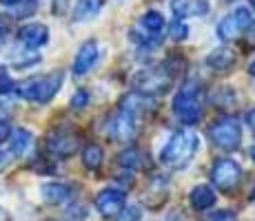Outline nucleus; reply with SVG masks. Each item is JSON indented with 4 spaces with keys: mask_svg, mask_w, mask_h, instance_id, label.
Listing matches in <instances>:
<instances>
[{
    "mask_svg": "<svg viewBox=\"0 0 255 221\" xmlns=\"http://www.w3.org/2000/svg\"><path fill=\"white\" fill-rule=\"evenodd\" d=\"M209 137L218 148L235 150L242 144V124H240L238 117H222V120L211 124Z\"/></svg>",
    "mask_w": 255,
    "mask_h": 221,
    "instance_id": "5",
    "label": "nucleus"
},
{
    "mask_svg": "<svg viewBox=\"0 0 255 221\" xmlns=\"http://www.w3.org/2000/svg\"><path fill=\"white\" fill-rule=\"evenodd\" d=\"M200 146V137L195 135L193 131L184 129V131H178L169 137V142L162 146L160 150V161L164 166L173 170H180L184 166H189V161L193 159L195 150Z\"/></svg>",
    "mask_w": 255,
    "mask_h": 221,
    "instance_id": "1",
    "label": "nucleus"
},
{
    "mask_svg": "<svg viewBox=\"0 0 255 221\" xmlns=\"http://www.w3.org/2000/svg\"><path fill=\"white\" fill-rule=\"evenodd\" d=\"M7 33H9V20L4 16H0V40H2Z\"/></svg>",
    "mask_w": 255,
    "mask_h": 221,
    "instance_id": "31",
    "label": "nucleus"
},
{
    "mask_svg": "<svg viewBox=\"0 0 255 221\" xmlns=\"http://www.w3.org/2000/svg\"><path fill=\"white\" fill-rule=\"evenodd\" d=\"M78 146H80L78 137L65 131H56L47 137V150L56 157H71L78 150Z\"/></svg>",
    "mask_w": 255,
    "mask_h": 221,
    "instance_id": "10",
    "label": "nucleus"
},
{
    "mask_svg": "<svg viewBox=\"0 0 255 221\" xmlns=\"http://www.w3.org/2000/svg\"><path fill=\"white\" fill-rule=\"evenodd\" d=\"M247 33H249V40H251V42L255 44V20H253V24H251V27L247 29Z\"/></svg>",
    "mask_w": 255,
    "mask_h": 221,
    "instance_id": "35",
    "label": "nucleus"
},
{
    "mask_svg": "<svg viewBox=\"0 0 255 221\" xmlns=\"http://www.w3.org/2000/svg\"><path fill=\"white\" fill-rule=\"evenodd\" d=\"M9 135H11V129H9V124H7V122H2V120H0V142H2V140H7Z\"/></svg>",
    "mask_w": 255,
    "mask_h": 221,
    "instance_id": "30",
    "label": "nucleus"
},
{
    "mask_svg": "<svg viewBox=\"0 0 255 221\" xmlns=\"http://www.w3.org/2000/svg\"><path fill=\"white\" fill-rule=\"evenodd\" d=\"M116 164L120 166V168H125V170H142L146 166V155L142 153L140 148H125V150H120L116 157Z\"/></svg>",
    "mask_w": 255,
    "mask_h": 221,
    "instance_id": "16",
    "label": "nucleus"
},
{
    "mask_svg": "<svg viewBox=\"0 0 255 221\" xmlns=\"http://www.w3.org/2000/svg\"><path fill=\"white\" fill-rule=\"evenodd\" d=\"M0 221H11V217H9V213L2 208V206H0Z\"/></svg>",
    "mask_w": 255,
    "mask_h": 221,
    "instance_id": "36",
    "label": "nucleus"
},
{
    "mask_svg": "<svg viewBox=\"0 0 255 221\" xmlns=\"http://www.w3.org/2000/svg\"><path fill=\"white\" fill-rule=\"evenodd\" d=\"M242 179H244L242 166H240L238 161L229 159V157L218 159L213 164V168H211V181H213V186L218 190H222V193H233V190L242 184Z\"/></svg>",
    "mask_w": 255,
    "mask_h": 221,
    "instance_id": "6",
    "label": "nucleus"
},
{
    "mask_svg": "<svg viewBox=\"0 0 255 221\" xmlns=\"http://www.w3.org/2000/svg\"><path fill=\"white\" fill-rule=\"evenodd\" d=\"M98 60H100V47H98L96 40H87L73 58V73L76 75H87L98 65Z\"/></svg>",
    "mask_w": 255,
    "mask_h": 221,
    "instance_id": "9",
    "label": "nucleus"
},
{
    "mask_svg": "<svg viewBox=\"0 0 255 221\" xmlns=\"http://www.w3.org/2000/svg\"><path fill=\"white\" fill-rule=\"evenodd\" d=\"M189 33H191L189 24H184L182 20L171 22V27H169V36L173 38V40H184V38H189Z\"/></svg>",
    "mask_w": 255,
    "mask_h": 221,
    "instance_id": "24",
    "label": "nucleus"
},
{
    "mask_svg": "<svg viewBox=\"0 0 255 221\" xmlns=\"http://www.w3.org/2000/svg\"><path fill=\"white\" fill-rule=\"evenodd\" d=\"M105 161V150H102L100 144H87L82 148V164L89 170H98Z\"/></svg>",
    "mask_w": 255,
    "mask_h": 221,
    "instance_id": "19",
    "label": "nucleus"
},
{
    "mask_svg": "<svg viewBox=\"0 0 255 221\" xmlns=\"http://www.w3.org/2000/svg\"><path fill=\"white\" fill-rule=\"evenodd\" d=\"M251 7H253V9H255V0H251Z\"/></svg>",
    "mask_w": 255,
    "mask_h": 221,
    "instance_id": "40",
    "label": "nucleus"
},
{
    "mask_svg": "<svg viewBox=\"0 0 255 221\" xmlns=\"http://www.w3.org/2000/svg\"><path fill=\"white\" fill-rule=\"evenodd\" d=\"M211 11L209 0H171V13L178 20L184 18H202Z\"/></svg>",
    "mask_w": 255,
    "mask_h": 221,
    "instance_id": "11",
    "label": "nucleus"
},
{
    "mask_svg": "<svg viewBox=\"0 0 255 221\" xmlns=\"http://www.w3.org/2000/svg\"><path fill=\"white\" fill-rule=\"evenodd\" d=\"M62 82H65V73L62 71H51L47 75H36L29 77L18 84V95L27 102H36V104H47L58 95Z\"/></svg>",
    "mask_w": 255,
    "mask_h": 221,
    "instance_id": "3",
    "label": "nucleus"
},
{
    "mask_svg": "<svg viewBox=\"0 0 255 221\" xmlns=\"http://www.w3.org/2000/svg\"><path fill=\"white\" fill-rule=\"evenodd\" d=\"M238 33H240V29L235 27V22H233L231 16L222 18V20L218 22V38H220V40H233Z\"/></svg>",
    "mask_w": 255,
    "mask_h": 221,
    "instance_id": "23",
    "label": "nucleus"
},
{
    "mask_svg": "<svg viewBox=\"0 0 255 221\" xmlns=\"http://www.w3.org/2000/svg\"><path fill=\"white\" fill-rule=\"evenodd\" d=\"M102 7H105V0H78L76 7H73V20L76 22L91 20L102 11Z\"/></svg>",
    "mask_w": 255,
    "mask_h": 221,
    "instance_id": "17",
    "label": "nucleus"
},
{
    "mask_svg": "<svg viewBox=\"0 0 255 221\" xmlns=\"http://www.w3.org/2000/svg\"><path fill=\"white\" fill-rule=\"evenodd\" d=\"M13 88V80H11V73H9L7 67L0 65V95L9 93Z\"/></svg>",
    "mask_w": 255,
    "mask_h": 221,
    "instance_id": "26",
    "label": "nucleus"
},
{
    "mask_svg": "<svg viewBox=\"0 0 255 221\" xmlns=\"http://www.w3.org/2000/svg\"><path fill=\"white\" fill-rule=\"evenodd\" d=\"M138 122H140V117L118 109L116 113L109 115V120H107V124H105V131L114 142H129V140H133L135 133H138Z\"/></svg>",
    "mask_w": 255,
    "mask_h": 221,
    "instance_id": "7",
    "label": "nucleus"
},
{
    "mask_svg": "<svg viewBox=\"0 0 255 221\" xmlns=\"http://www.w3.org/2000/svg\"><path fill=\"white\" fill-rule=\"evenodd\" d=\"M18 38L27 49H40L49 42V29L40 22H31L24 24V27L18 31Z\"/></svg>",
    "mask_w": 255,
    "mask_h": 221,
    "instance_id": "12",
    "label": "nucleus"
},
{
    "mask_svg": "<svg viewBox=\"0 0 255 221\" xmlns=\"http://www.w3.org/2000/svg\"><path fill=\"white\" fill-rule=\"evenodd\" d=\"M20 2H24V0H0V4H4V7H16Z\"/></svg>",
    "mask_w": 255,
    "mask_h": 221,
    "instance_id": "34",
    "label": "nucleus"
},
{
    "mask_svg": "<svg viewBox=\"0 0 255 221\" xmlns=\"http://www.w3.org/2000/svg\"><path fill=\"white\" fill-rule=\"evenodd\" d=\"M229 16L233 18V22H235V27L240 29V31H244V29H249L253 24V11H251V7H247V4H238V7L233 9Z\"/></svg>",
    "mask_w": 255,
    "mask_h": 221,
    "instance_id": "21",
    "label": "nucleus"
},
{
    "mask_svg": "<svg viewBox=\"0 0 255 221\" xmlns=\"http://www.w3.org/2000/svg\"><path fill=\"white\" fill-rule=\"evenodd\" d=\"M189 199H191V206H193L198 213H204V210H209V208H213L215 206L218 195H215V190L211 188L209 184H198V186L191 188Z\"/></svg>",
    "mask_w": 255,
    "mask_h": 221,
    "instance_id": "15",
    "label": "nucleus"
},
{
    "mask_svg": "<svg viewBox=\"0 0 255 221\" xmlns=\"http://www.w3.org/2000/svg\"><path fill=\"white\" fill-rule=\"evenodd\" d=\"M9 144H11V153L16 157H24L33 146V135L27 129H13L9 135Z\"/></svg>",
    "mask_w": 255,
    "mask_h": 221,
    "instance_id": "18",
    "label": "nucleus"
},
{
    "mask_svg": "<svg viewBox=\"0 0 255 221\" xmlns=\"http://www.w3.org/2000/svg\"><path fill=\"white\" fill-rule=\"evenodd\" d=\"M140 219H142L140 206H129V208H122V213L118 215V221H140Z\"/></svg>",
    "mask_w": 255,
    "mask_h": 221,
    "instance_id": "27",
    "label": "nucleus"
},
{
    "mask_svg": "<svg viewBox=\"0 0 255 221\" xmlns=\"http://www.w3.org/2000/svg\"><path fill=\"white\" fill-rule=\"evenodd\" d=\"M2 161H4V153H2V150H0V164H2Z\"/></svg>",
    "mask_w": 255,
    "mask_h": 221,
    "instance_id": "39",
    "label": "nucleus"
},
{
    "mask_svg": "<svg viewBox=\"0 0 255 221\" xmlns=\"http://www.w3.org/2000/svg\"><path fill=\"white\" fill-rule=\"evenodd\" d=\"M140 24L146 33H160L164 29V16L160 11H146L140 18Z\"/></svg>",
    "mask_w": 255,
    "mask_h": 221,
    "instance_id": "22",
    "label": "nucleus"
},
{
    "mask_svg": "<svg viewBox=\"0 0 255 221\" xmlns=\"http://www.w3.org/2000/svg\"><path fill=\"white\" fill-rule=\"evenodd\" d=\"M173 115L184 126H195L202 120V88L198 80L184 82L173 97Z\"/></svg>",
    "mask_w": 255,
    "mask_h": 221,
    "instance_id": "2",
    "label": "nucleus"
},
{
    "mask_svg": "<svg viewBox=\"0 0 255 221\" xmlns=\"http://www.w3.org/2000/svg\"><path fill=\"white\" fill-rule=\"evenodd\" d=\"M249 71H251V75L255 77V62H253V65H251V69H249Z\"/></svg>",
    "mask_w": 255,
    "mask_h": 221,
    "instance_id": "38",
    "label": "nucleus"
},
{
    "mask_svg": "<svg viewBox=\"0 0 255 221\" xmlns=\"http://www.w3.org/2000/svg\"><path fill=\"white\" fill-rule=\"evenodd\" d=\"M204 62H207V67L215 69V71L227 73V71H231V69L238 65V53H235L233 49H229V47H218V49H213V51L209 53Z\"/></svg>",
    "mask_w": 255,
    "mask_h": 221,
    "instance_id": "13",
    "label": "nucleus"
},
{
    "mask_svg": "<svg viewBox=\"0 0 255 221\" xmlns=\"http://www.w3.org/2000/svg\"><path fill=\"white\" fill-rule=\"evenodd\" d=\"M87 104H89V91H87V88H78V91L73 93V97H71V109L73 111H82Z\"/></svg>",
    "mask_w": 255,
    "mask_h": 221,
    "instance_id": "25",
    "label": "nucleus"
},
{
    "mask_svg": "<svg viewBox=\"0 0 255 221\" xmlns=\"http://www.w3.org/2000/svg\"><path fill=\"white\" fill-rule=\"evenodd\" d=\"M40 195L42 201L58 206V204H67L73 197V188L69 184H62V181H47V184L40 186Z\"/></svg>",
    "mask_w": 255,
    "mask_h": 221,
    "instance_id": "14",
    "label": "nucleus"
},
{
    "mask_svg": "<svg viewBox=\"0 0 255 221\" xmlns=\"http://www.w3.org/2000/svg\"><path fill=\"white\" fill-rule=\"evenodd\" d=\"M253 199H255V188H253Z\"/></svg>",
    "mask_w": 255,
    "mask_h": 221,
    "instance_id": "41",
    "label": "nucleus"
},
{
    "mask_svg": "<svg viewBox=\"0 0 255 221\" xmlns=\"http://www.w3.org/2000/svg\"><path fill=\"white\" fill-rule=\"evenodd\" d=\"M171 82H173V75L166 71L164 67H153V69H142L138 75L133 77V86L135 93L146 97L153 95H162L171 88Z\"/></svg>",
    "mask_w": 255,
    "mask_h": 221,
    "instance_id": "4",
    "label": "nucleus"
},
{
    "mask_svg": "<svg viewBox=\"0 0 255 221\" xmlns=\"http://www.w3.org/2000/svg\"><path fill=\"white\" fill-rule=\"evenodd\" d=\"M209 221H238V217H235V213H231V210H218V213L211 215Z\"/></svg>",
    "mask_w": 255,
    "mask_h": 221,
    "instance_id": "28",
    "label": "nucleus"
},
{
    "mask_svg": "<svg viewBox=\"0 0 255 221\" xmlns=\"http://www.w3.org/2000/svg\"><path fill=\"white\" fill-rule=\"evenodd\" d=\"M67 9V0H56V13H62Z\"/></svg>",
    "mask_w": 255,
    "mask_h": 221,
    "instance_id": "33",
    "label": "nucleus"
},
{
    "mask_svg": "<svg viewBox=\"0 0 255 221\" xmlns=\"http://www.w3.org/2000/svg\"><path fill=\"white\" fill-rule=\"evenodd\" d=\"M87 217V208L85 206H76V208L69 210V221H82Z\"/></svg>",
    "mask_w": 255,
    "mask_h": 221,
    "instance_id": "29",
    "label": "nucleus"
},
{
    "mask_svg": "<svg viewBox=\"0 0 255 221\" xmlns=\"http://www.w3.org/2000/svg\"><path fill=\"white\" fill-rule=\"evenodd\" d=\"M125 193L118 188H105L98 193L96 197V208L98 213L102 215V217H116V215L122 213V208H125Z\"/></svg>",
    "mask_w": 255,
    "mask_h": 221,
    "instance_id": "8",
    "label": "nucleus"
},
{
    "mask_svg": "<svg viewBox=\"0 0 255 221\" xmlns=\"http://www.w3.org/2000/svg\"><path fill=\"white\" fill-rule=\"evenodd\" d=\"M249 153H251V159L255 161V146H253V148H251V150H249Z\"/></svg>",
    "mask_w": 255,
    "mask_h": 221,
    "instance_id": "37",
    "label": "nucleus"
},
{
    "mask_svg": "<svg viewBox=\"0 0 255 221\" xmlns=\"http://www.w3.org/2000/svg\"><path fill=\"white\" fill-rule=\"evenodd\" d=\"M244 122H247L249 129H251V131L255 133V109H251V111L247 113V115H244Z\"/></svg>",
    "mask_w": 255,
    "mask_h": 221,
    "instance_id": "32",
    "label": "nucleus"
},
{
    "mask_svg": "<svg viewBox=\"0 0 255 221\" xmlns=\"http://www.w3.org/2000/svg\"><path fill=\"white\" fill-rule=\"evenodd\" d=\"M209 100H211V104H215V106H231V104H235L238 95H235V91L231 86H218L211 91Z\"/></svg>",
    "mask_w": 255,
    "mask_h": 221,
    "instance_id": "20",
    "label": "nucleus"
}]
</instances>
